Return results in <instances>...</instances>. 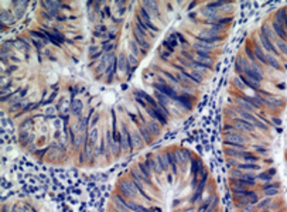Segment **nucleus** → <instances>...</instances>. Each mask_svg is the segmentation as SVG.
Here are the masks:
<instances>
[{"label":"nucleus","instance_id":"1","mask_svg":"<svg viewBox=\"0 0 287 212\" xmlns=\"http://www.w3.org/2000/svg\"><path fill=\"white\" fill-rule=\"evenodd\" d=\"M116 65H117V71L120 72L123 76H125L126 71H127V68H129V57H127V52H120L119 55H117V58H116Z\"/></svg>","mask_w":287,"mask_h":212},{"label":"nucleus","instance_id":"2","mask_svg":"<svg viewBox=\"0 0 287 212\" xmlns=\"http://www.w3.org/2000/svg\"><path fill=\"white\" fill-rule=\"evenodd\" d=\"M41 6H42V7H45L47 13H48L52 19H54V17H58L60 7L62 6V3H60V2H42Z\"/></svg>","mask_w":287,"mask_h":212},{"label":"nucleus","instance_id":"3","mask_svg":"<svg viewBox=\"0 0 287 212\" xmlns=\"http://www.w3.org/2000/svg\"><path fill=\"white\" fill-rule=\"evenodd\" d=\"M82 111H83V103L79 99H76V98H74L72 101H71V112H72V115H75L76 117H82Z\"/></svg>","mask_w":287,"mask_h":212},{"label":"nucleus","instance_id":"4","mask_svg":"<svg viewBox=\"0 0 287 212\" xmlns=\"http://www.w3.org/2000/svg\"><path fill=\"white\" fill-rule=\"evenodd\" d=\"M101 47H102V50H103V51H106V54H109V52H113V50H115L116 47H117V44H116L115 41L106 40V41H102Z\"/></svg>","mask_w":287,"mask_h":212},{"label":"nucleus","instance_id":"5","mask_svg":"<svg viewBox=\"0 0 287 212\" xmlns=\"http://www.w3.org/2000/svg\"><path fill=\"white\" fill-rule=\"evenodd\" d=\"M51 34H52V36H54V37L57 38V40H58V41L61 42V44H62V42L65 41L64 34H62V33H60V31H58V30H55V28H54V30H51Z\"/></svg>","mask_w":287,"mask_h":212},{"label":"nucleus","instance_id":"6","mask_svg":"<svg viewBox=\"0 0 287 212\" xmlns=\"http://www.w3.org/2000/svg\"><path fill=\"white\" fill-rule=\"evenodd\" d=\"M98 52H99V51H98V47L96 45H91V47H89V57L96 55Z\"/></svg>","mask_w":287,"mask_h":212},{"label":"nucleus","instance_id":"7","mask_svg":"<svg viewBox=\"0 0 287 212\" xmlns=\"http://www.w3.org/2000/svg\"><path fill=\"white\" fill-rule=\"evenodd\" d=\"M33 44L37 47L38 50H41V48H42V44H44V42H42L41 40H38V38H34V40H33Z\"/></svg>","mask_w":287,"mask_h":212},{"label":"nucleus","instance_id":"8","mask_svg":"<svg viewBox=\"0 0 287 212\" xmlns=\"http://www.w3.org/2000/svg\"><path fill=\"white\" fill-rule=\"evenodd\" d=\"M98 120H99V115H95L92 117V120H91V126H92V127H95V125L98 123Z\"/></svg>","mask_w":287,"mask_h":212},{"label":"nucleus","instance_id":"9","mask_svg":"<svg viewBox=\"0 0 287 212\" xmlns=\"http://www.w3.org/2000/svg\"><path fill=\"white\" fill-rule=\"evenodd\" d=\"M47 150H48V148H44V150H40V151H37V153H36V154H37V156H42L44 153H47Z\"/></svg>","mask_w":287,"mask_h":212}]
</instances>
